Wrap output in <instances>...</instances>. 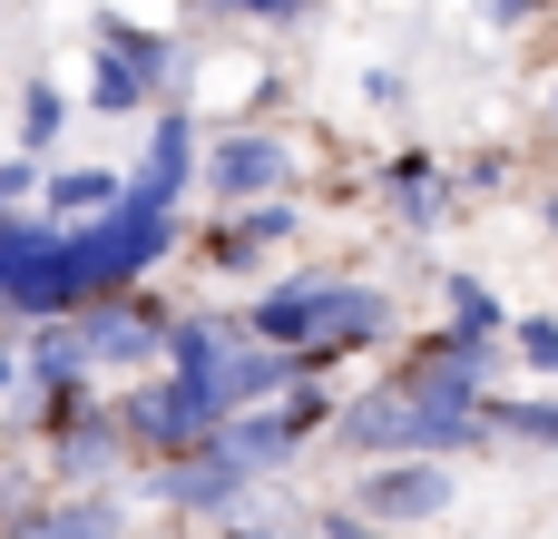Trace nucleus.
Listing matches in <instances>:
<instances>
[{
    "label": "nucleus",
    "instance_id": "dca6fc26",
    "mask_svg": "<svg viewBox=\"0 0 558 539\" xmlns=\"http://www.w3.org/2000/svg\"><path fill=\"white\" fill-rule=\"evenodd\" d=\"M392 206H402L412 226H432V216H441V177H432L422 157H402V167H392Z\"/></svg>",
    "mask_w": 558,
    "mask_h": 539
},
{
    "label": "nucleus",
    "instance_id": "423d86ee",
    "mask_svg": "<svg viewBox=\"0 0 558 539\" xmlns=\"http://www.w3.org/2000/svg\"><path fill=\"white\" fill-rule=\"evenodd\" d=\"M284 177H294V157H284L275 137H216V157H206V187H216V206H265Z\"/></svg>",
    "mask_w": 558,
    "mask_h": 539
},
{
    "label": "nucleus",
    "instance_id": "f8f14e48",
    "mask_svg": "<svg viewBox=\"0 0 558 539\" xmlns=\"http://www.w3.org/2000/svg\"><path fill=\"white\" fill-rule=\"evenodd\" d=\"M10 539H118V501H29Z\"/></svg>",
    "mask_w": 558,
    "mask_h": 539
},
{
    "label": "nucleus",
    "instance_id": "6e6552de",
    "mask_svg": "<svg viewBox=\"0 0 558 539\" xmlns=\"http://www.w3.org/2000/svg\"><path fill=\"white\" fill-rule=\"evenodd\" d=\"M324 304H333V275H294V285L255 295L245 334H255V344H275V354H304V344H314V324H324Z\"/></svg>",
    "mask_w": 558,
    "mask_h": 539
},
{
    "label": "nucleus",
    "instance_id": "1a4fd4ad",
    "mask_svg": "<svg viewBox=\"0 0 558 539\" xmlns=\"http://www.w3.org/2000/svg\"><path fill=\"white\" fill-rule=\"evenodd\" d=\"M49 462H59V481H98V471H118V462H128L118 412H78V422L49 442Z\"/></svg>",
    "mask_w": 558,
    "mask_h": 539
},
{
    "label": "nucleus",
    "instance_id": "412c9836",
    "mask_svg": "<svg viewBox=\"0 0 558 539\" xmlns=\"http://www.w3.org/2000/svg\"><path fill=\"white\" fill-rule=\"evenodd\" d=\"M324 539H383V530H373L363 511H324Z\"/></svg>",
    "mask_w": 558,
    "mask_h": 539
},
{
    "label": "nucleus",
    "instance_id": "2eb2a0df",
    "mask_svg": "<svg viewBox=\"0 0 558 539\" xmlns=\"http://www.w3.org/2000/svg\"><path fill=\"white\" fill-rule=\"evenodd\" d=\"M59 128H69V98H59V88H49V79H39V88H29V98H20V157H39V147H49V137H59Z\"/></svg>",
    "mask_w": 558,
    "mask_h": 539
},
{
    "label": "nucleus",
    "instance_id": "39448f33",
    "mask_svg": "<svg viewBox=\"0 0 558 539\" xmlns=\"http://www.w3.org/2000/svg\"><path fill=\"white\" fill-rule=\"evenodd\" d=\"M383 334H392V304H383L373 285H333V304H324V324H314V344H304L294 363H304V383H314L333 354H363V344H383Z\"/></svg>",
    "mask_w": 558,
    "mask_h": 539
},
{
    "label": "nucleus",
    "instance_id": "f257e3e1",
    "mask_svg": "<svg viewBox=\"0 0 558 539\" xmlns=\"http://www.w3.org/2000/svg\"><path fill=\"white\" fill-rule=\"evenodd\" d=\"M490 354H500V344H481V334H432L392 383H373L363 403L333 412V442L363 452V462H441V452L490 442V422H481V403H490V393H481Z\"/></svg>",
    "mask_w": 558,
    "mask_h": 539
},
{
    "label": "nucleus",
    "instance_id": "4468645a",
    "mask_svg": "<svg viewBox=\"0 0 558 539\" xmlns=\"http://www.w3.org/2000/svg\"><path fill=\"white\" fill-rule=\"evenodd\" d=\"M481 422H490V432H510V442H558V403H500V393H490V403H481Z\"/></svg>",
    "mask_w": 558,
    "mask_h": 539
},
{
    "label": "nucleus",
    "instance_id": "ddd939ff",
    "mask_svg": "<svg viewBox=\"0 0 558 539\" xmlns=\"http://www.w3.org/2000/svg\"><path fill=\"white\" fill-rule=\"evenodd\" d=\"M147 98H157V79H147V69H128L118 49H98V59H88V108H98V118H137Z\"/></svg>",
    "mask_w": 558,
    "mask_h": 539
},
{
    "label": "nucleus",
    "instance_id": "9d476101",
    "mask_svg": "<svg viewBox=\"0 0 558 539\" xmlns=\"http://www.w3.org/2000/svg\"><path fill=\"white\" fill-rule=\"evenodd\" d=\"M39 196H49V226H98V216L128 196V177H108V167H59Z\"/></svg>",
    "mask_w": 558,
    "mask_h": 539
},
{
    "label": "nucleus",
    "instance_id": "0eeeda50",
    "mask_svg": "<svg viewBox=\"0 0 558 539\" xmlns=\"http://www.w3.org/2000/svg\"><path fill=\"white\" fill-rule=\"evenodd\" d=\"M245 462L226 452V442H206V452H186V462H157V501L167 511H226V501H245Z\"/></svg>",
    "mask_w": 558,
    "mask_h": 539
},
{
    "label": "nucleus",
    "instance_id": "20e7f679",
    "mask_svg": "<svg viewBox=\"0 0 558 539\" xmlns=\"http://www.w3.org/2000/svg\"><path fill=\"white\" fill-rule=\"evenodd\" d=\"M78 324V344H88V373L98 363H147V354H167V314L147 304V295H108V304H88V314H69Z\"/></svg>",
    "mask_w": 558,
    "mask_h": 539
},
{
    "label": "nucleus",
    "instance_id": "f3484780",
    "mask_svg": "<svg viewBox=\"0 0 558 539\" xmlns=\"http://www.w3.org/2000/svg\"><path fill=\"white\" fill-rule=\"evenodd\" d=\"M451 334H481V344H500V304H490L471 275H451Z\"/></svg>",
    "mask_w": 558,
    "mask_h": 539
},
{
    "label": "nucleus",
    "instance_id": "a211bd4d",
    "mask_svg": "<svg viewBox=\"0 0 558 539\" xmlns=\"http://www.w3.org/2000/svg\"><path fill=\"white\" fill-rule=\"evenodd\" d=\"M206 10H226V20H304L314 0H206Z\"/></svg>",
    "mask_w": 558,
    "mask_h": 539
},
{
    "label": "nucleus",
    "instance_id": "9b49d317",
    "mask_svg": "<svg viewBox=\"0 0 558 539\" xmlns=\"http://www.w3.org/2000/svg\"><path fill=\"white\" fill-rule=\"evenodd\" d=\"M284 236H294V206H284V196H265V206H235V226H226V236H206V255L235 275V265H255V255H265V245H284Z\"/></svg>",
    "mask_w": 558,
    "mask_h": 539
},
{
    "label": "nucleus",
    "instance_id": "aec40b11",
    "mask_svg": "<svg viewBox=\"0 0 558 539\" xmlns=\"http://www.w3.org/2000/svg\"><path fill=\"white\" fill-rule=\"evenodd\" d=\"M29 187H39V177H29V157H10V167H0V216H20V196H29Z\"/></svg>",
    "mask_w": 558,
    "mask_h": 539
},
{
    "label": "nucleus",
    "instance_id": "4be33fe9",
    "mask_svg": "<svg viewBox=\"0 0 558 539\" xmlns=\"http://www.w3.org/2000/svg\"><path fill=\"white\" fill-rule=\"evenodd\" d=\"M10 383H20V354H10V344H0V393H10Z\"/></svg>",
    "mask_w": 558,
    "mask_h": 539
},
{
    "label": "nucleus",
    "instance_id": "6ab92c4d",
    "mask_svg": "<svg viewBox=\"0 0 558 539\" xmlns=\"http://www.w3.org/2000/svg\"><path fill=\"white\" fill-rule=\"evenodd\" d=\"M520 354H530L539 373H558V324H549V314H539V324H520Z\"/></svg>",
    "mask_w": 558,
    "mask_h": 539
},
{
    "label": "nucleus",
    "instance_id": "f03ea898",
    "mask_svg": "<svg viewBox=\"0 0 558 539\" xmlns=\"http://www.w3.org/2000/svg\"><path fill=\"white\" fill-rule=\"evenodd\" d=\"M118 432H128V452H157V462H186V452H206L226 422L206 412V393H186L177 373L167 383H137L128 403H118Z\"/></svg>",
    "mask_w": 558,
    "mask_h": 539
},
{
    "label": "nucleus",
    "instance_id": "7ed1b4c3",
    "mask_svg": "<svg viewBox=\"0 0 558 539\" xmlns=\"http://www.w3.org/2000/svg\"><path fill=\"white\" fill-rule=\"evenodd\" d=\"M363 520L373 530H412V520H441L451 511V471L441 462H383V471H363Z\"/></svg>",
    "mask_w": 558,
    "mask_h": 539
},
{
    "label": "nucleus",
    "instance_id": "5701e85b",
    "mask_svg": "<svg viewBox=\"0 0 558 539\" xmlns=\"http://www.w3.org/2000/svg\"><path fill=\"white\" fill-rule=\"evenodd\" d=\"M216 539H265V530H216Z\"/></svg>",
    "mask_w": 558,
    "mask_h": 539
}]
</instances>
